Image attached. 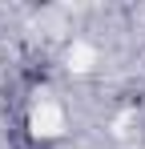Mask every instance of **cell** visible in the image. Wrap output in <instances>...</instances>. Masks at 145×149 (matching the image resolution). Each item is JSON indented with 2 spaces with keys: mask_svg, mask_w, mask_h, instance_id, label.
Here are the masks:
<instances>
[]
</instances>
